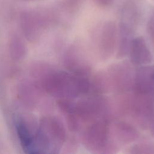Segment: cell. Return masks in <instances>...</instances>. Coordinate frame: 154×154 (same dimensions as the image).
Returning <instances> with one entry per match:
<instances>
[{
    "mask_svg": "<svg viewBox=\"0 0 154 154\" xmlns=\"http://www.w3.org/2000/svg\"><path fill=\"white\" fill-rule=\"evenodd\" d=\"M17 132L19 137L23 148L29 150L31 145V139L26 127L23 124H19Z\"/></svg>",
    "mask_w": 154,
    "mask_h": 154,
    "instance_id": "obj_1",
    "label": "cell"
}]
</instances>
